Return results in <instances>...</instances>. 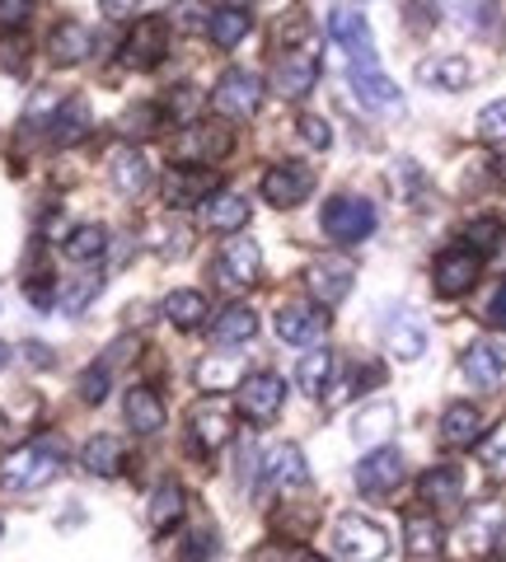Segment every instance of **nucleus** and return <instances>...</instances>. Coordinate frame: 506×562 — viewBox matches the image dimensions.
<instances>
[{"label":"nucleus","mask_w":506,"mask_h":562,"mask_svg":"<svg viewBox=\"0 0 506 562\" xmlns=\"http://www.w3.org/2000/svg\"><path fill=\"white\" fill-rule=\"evenodd\" d=\"M328 33H334V43L342 47L347 57V70H352V90L366 109L375 113H404V94H398V85L385 76V66H380V52H375V33L366 24V14L352 10V5H338L328 14Z\"/></svg>","instance_id":"nucleus-1"},{"label":"nucleus","mask_w":506,"mask_h":562,"mask_svg":"<svg viewBox=\"0 0 506 562\" xmlns=\"http://www.w3.org/2000/svg\"><path fill=\"white\" fill-rule=\"evenodd\" d=\"M66 441L61 436H38L0 454V492H38L61 473Z\"/></svg>","instance_id":"nucleus-2"},{"label":"nucleus","mask_w":506,"mask_h":562,"mask_svg":"<svg viewBox=\"0 0 506 562\" xmlns=\"http://www.w3.org/2000/svg\"><path fill=\"white\" fill-rule=\"evenodd\" d=\"M319 225H324V235L334 239V244H361V239H371L375 235V206L357 198V192H338V198H328L324 211H319Z\"/></svg>","instance_id":"nucleus-3"},{"label":"nucleus","mask_w":506,"mask_h":562,"mask_svg":"<svg viewBox=\"0 0 506 562\" xmlns=\"http://www.w3.org/2000/svg\"><path fill=\"white\" fill-rule=\"evenodd\" d=\"M502 535H506V502H497V497L474 502V512L464 516L460 535H456V553H464V558H493Z\"/></svg>","instance_id":"nucleus-4"},{"label":"nucleus","mask_w":506,"mask_h":562,"mask_svg":"<svg viewBox=\"0 0 506 562\" xmlns=\"http://www.w3.org/2000/svg\"><path fill=\"white\" fill-rule=\"evenodd\" d=\"M334 549L342 562H380L390 553V535L371 516H342L334 525Z\"/></svg>","instance_id":"nucleus-5"},{"label":"nucleus","mask_w":506,"mask_h":562,"mask_svg":"<svg viewBox=\"0 0 506 562\" xmlns=\"http://www.w3.org/2000/svg\"><path fill=\"white\" fill-rule=\"evenodd\" d=\"M479 272H483V254H474L469 244H456V249H446L436 258L431 286H436V295H446V301H460V295L479 286Z\"/></svg>","instance_id":"nucleus-6"},{"label":"nucleus","mask_w":506,"mask_h":562,"mask_svg":"<svg viewBox=\"0 0 506 562\" xmlns=\"http://www.w3.org/2000/svg\"><path fill=\"white\" fill-rule=\"evenodd\" d=\"M258 103H263V76H254V70H225L221 85L212 90V109L230 122H244L258 113Z\"/></svg>","instance_id":"nucleus-7"},{"label":"nucleus","mask_w":506,"mask_h":562,"mask_svg":"<svg viewBox=\"0 0 506 562\" xmlns=\"http://www.w3.org/2000/svg\"><path fill=\"white\" fill-rule=\"evenodd\" d=\"M286 408V380L277 371H258L239 384V417H249L254 427H268L277 413Z\"/></svg>","instance_id":"nucleus-8"},{"label":"nucleus","mask_w":506,"mask_h":562,"mask_svg":"<svg viewBox=\"0 0 506 562\" xmlns=\"http://www.w3.org/2000/svg\"><path fill=\"white\" fill-rule=\"evenodd\" d=\"M235 146L230 127H221V122H188V132L173 140V155H179V165H216L225 160Z\"/></svg>","instance_id":"nucleus-9"},{"label":"nucleus","mask_w":506,"mask_h":562,"mask_svg":"<svg viewBox=\"0 0 506 562\" xmlns=\"http://www.w3.org/2000/svg\"><path fill=\"white\" fill-rule=\"evenodd\" d=\"M324 333H328V305L295 301L277 310V338L286 347H314V342H324Z\"/></svg>","instance_id":"nucleus-10"},{"label":"nucleus","mask_w":506,"mask_h":562,"mask_svg":"<svg viewBox=\"0 0 506 562\" xmlns=\"http://www.w3.org/2000/svg\"><path fill=\"white\" fill-rule=\"evenodd\" d=\"M352 281H357V262H352V258H342V254L314 258L310 268H305V286L314 291V301H324V305H338V301H347V291H352Z\"/></svg>","instance_id":"nucleus-11"},{"label":"nucleus","mask_w":506,"mask_h":562,"mask_svg":"<svg viewBox=\"0 0 506 562\" xmlns=\"http://www.w3.org/2000/svg\"><path fill=\"white\" fill-rule=\"evenodd\" d=\"M398 479H404V454H398L390 441L375 446L357 464V492L361 497H390V492L398 487Z\"/></svg>","instance_id":"nucleus-12"},{"label":"nucleus","mask_w":506,"mask_h":562,"mask_svg":"<svg viewBox=\"0 0 506 562\" xmlns=\"http://www.w3.org/2000/svg\"><path fill=\"white\" fill-rule=\"evenodd\" d=\"M169 52V24L165 20H136V29L122 38V66L127 70H150L160 66Z\"/></svg>","instance_id":"nucleus-13"},{"label":"nucleus","mask_w":506,"mask_h":562,"mask_svg":"<svg viewBox=\"0 0 506 562\" xmlns=\"http://www.w3.org/2000/svg\"><path fill=\"white\" fill-rule=\"evenodd\" d=\"M380 333H385V342L398 361H417L427 351V324L417 319L408 305H394V310L380 314Z\"/></svg>","instance_id":"nucleus-14"},{"label":"nucleus","mask_w":506,"mask_h":562,"mask_svg":"<svg viewBox=\"0 0 506 562\" xmlns=\"http://www.w3.org/2000/svg\"><path fill=\"white\" fill-rule=\"evenodd\" d=\"M188 431H193V441L202 450H221L235 441V413L221 398H202L188 408Z\"/></svg>","instance_id":"nucleus-15"},{"label":"nucleus","mask_w":506,"mask_h":562,"mask_svg":"<svg viewBox=\"0 0 506 562\" xmlns=\"http://www.w3.org/2000/svg\"><path fill=\"white\" fill-rule=\"evenodd\" d=\"M258 272H263V254H258L254 239L239 235V239H230L216 254V281H221V286L244 291V286H254V281H258Z\"/></svg>","instance_id":"nucleus-16"},{"label":"nucleus","mask_w":506,"mask_h":562,"mask_svg":"<svg viewBox=\"0 0 506 562\" xmlns=\"http://www.w3.org/2000/svg\"><path fill=\"white\" fill-rule=\"evenodd\" d=\"M216 188L221 183H216L212 165H179V169L165 173V202L169 206H202Z\"/></svg>","instance_id":"nucleus-17"},{"label":"nucleus","mask_w":506,"mask_h":562,"mask_svg":"<svg viewBox=\"0 0 506 562\" xmlns=\"http://www.w3.org/2000/svg\"><path fill=\"white\" fill-rule=\"evenodd\" d=\"M314 192V173L305 165H277L263 173V198L282 211H295Z\"/></svg>","instance_id":"nucleus-18"},{"label":"nucleus","mask_w":506,"mask_h":562,"mask_svg":"<svg viewBox=\"0 0 506 562\" xmlns=\"http://www.w3.org/2000/svg\"><path fill=\"white\" fill-rule=\"evenodd\" d=\"M460 375L474 384V390H497L506 380V342H474L460 357Z\"/></svg>","instance_id":"nucleus-19"},{"label":"nucleus","mask_w":506,"mask_h":562,"mask_svg":"<svg viewBox=\"0 0 506 562\" xmlns=\"http://www.w3.org/2000/svg\"><path fill=\"white\" fill-rule=\"evenodd\" d=\"M263 483L277 487V492H286V497H291V492H301V487H310V464H305L301 446H277V450H268Z\"/></svg>","instance_id":"nucleus-20"},{"label":"nucleus","mask_w":506,"mask_h":562,"mask_svg":"<svg viewBox=\"0 0 506 562\" xmlns=\"http://www.w3.org/2000/svg\"><path fill=\"white\" fill-rule=\"evenodd\" d=\"M272 85L282 99H305L314 85H319V57H314V52H286V57L277 61Z\"/></svg>","instance_id":"nucleus-21"},{"label":"nucleus","mask_w":506,"mask_h":562,"mask_svg":"<svg viewBox=\"0 0 506 562\" xmlns=\"http://www.w3.org/2000/svg\"><path fill=\"white\" fill-rule=\"evenodd\" d=\"M404 549L417 562H427V558H436L446 549V530H441V520H436L431 506L427 512H408L404 516Z\"/></svg>","instance_id":"nucleus-22"},{"label":"nucleus","mask_w":506,"mask_h":562,"mask_svg":"<svg viewBox=\"0 0 506 562\" xmlns=\"http://www.w3.org/2000/svg\"><path fill=\"white\" fill-rule=\"evenodd\" d=\"M417 497H423L436 516L450 512V506H460V502H464V479H460V469H450V464L427 469L423 479H417Z\"/></svg>","instance_id":"nucleus-23"},{"label":"nucleus","mask_w":506,"mask_h":562,"mask_svg":"<svg viewBox=\"0 0 506 562\" xmlns=\"http://www.w3.org/2000/svg\"><path fill=\"white\" fill-rule=\"evenodd\" d=\"M122 413H127V427L136 436H155L165 427V398L150 390V384H136V390H127V398H122Z\"/></svg>","instance_id":"nucleus-24"},{"label":"nucleus","mask_w":506,"mask_h":562,"mask_svg":"<svg viewBox=\"0 0 506 562\" xmlns=\"http://www.w3.org/2000/svg\"><path fill=\"white\" fill-rule=\"evenodd\" d=\"M202 221L212 225L216 235H235L239 225H249V198H239V192L221 188V192H212V198L202 202Z\"/></svg>","instance_id":"nucleus-25"},{"label":"nucleus","mask_w":506,"mask_h":562,"mask_svg":"<svg viewBox=\"0 0 506 562\" xmlns=\"http://www.w3.org/2000/svg\"><path fill=\"white\" fill-rule=\"evenodd\" d=\"M417 80L427 85V90H446V94H460L474 85V66H469L464 57H431L417 66Z\"/></svg>","instance_id":"nucleus-26"},{"label":"nucleus","mask_w":506,"mask_h":562,"mask_svg":"<svg viewBox=\"0 0 506 562\" xmlns=\"http://www.w3.org/2000/svg\"><path fill=\"white\" fill-rule=\"evenodd\" d=\"M109 179H113V188L122 192V198H142V192L150 188V165H146V155H142V150H132V146L113 150Z\"/></svg>","instance_id":"nucleus-27"},{"label":"nucleus","mask_w":506,"mask_h":562,"mask_svg":"<svg viewBox=\"0 0 506 562\" xmlns=\"http://www.w3.org/2000/svg\"><path fill=\"white\" fill-rule=\"evenodd\" d=\"M249 29H254V20H249V10H239V5H216L212 14H206V38H212L221 52H235L244 38H249Z\"/></svg>","instance_id":"nucleus-28"},{"label":"nucleus","mask_w":506,"mask_h":562,"mask_svg":"<svg viewBox=\"0 0 506 562\" xmlns=\"http://www.w3.org/2000/svg\"><path fill=\"white\" fill-rule=\"evenodd\" d=\"M94 52V38H90V29L76 24V20H66L52 29V38H47V57L57 61V66H80L85 57Z\"/></svg>","instance_id":"nucleus-29"},{"label":"nucleus","mask_w":506,"mask_h":562,"mask_svg":"<svg viewBox=\"0 0 506 562\" xmlns=\"http://www.w3.org/2000/svg\"><path fill=\"white\" fill-rule=\"evenodd\" d=\"M258 338V314L249 305H225L212 324V342L216 347H244Z\"/></svg>","instance_id":"nucleus-30"},{"label":"nucleus","mask_w":506,"mask_h":562,"mask_svg":"<svg viewBox=\"0 0 506 562\" xmlns=\"http://www.w3.org/2000/svg\"><path fill=\"white\" fill-rule=\"evenodd\" d=\"M183 512H188V492L173 483V479H165L160 487L150 492V512H146V516H150V530H155V535H169L173 525L183 520Z\"/></svg>","instance_id":"nucleus-31"},{"label":"nucleus","mask_w":506,"mask_h":562,"mask_svg":"<svg viewBox=\"0 0 506 562\" xmlns=\"http://www.w3.org/2000/svg\"><path fill=\"white\" fill-rule=\"evenodd\" d=\"M295 384H301L305 398H324L334 390V357H328L324 347H310L301 357V366H295Z\"/></svg>","instance_id":"nucleus-32"},{"label":"nucleus","mask_w":506,"mask_h":562,"mask_svg":"<svg viewBox=\"0 0 506 562\" xmlns=\"http://www.w3.org/2000/svg\"><path fill=\"white\" fill-rule=\"evenodd\" d=\"M483 436V413L474 403H450L441 413V441L446 446H474Z\"/></svg>","instance_id":"nucleus-33"},{"label":"nucleus","mask_w":506,"mask_h":562,"mask_svg":"<svg viewBox=\"0 0 506 562\" xmlns=\"http://www.w3.org/2000/svg\"><path fill=\"white\" fill-rule=\"evenodd\" d=\"M80 464L90 473H99V479H117L122 464H127V450H122L117 436H90L80 450Z\"/></svg>","instance_id":"nucleus-34"},{"label":"nucleus","mask_w":506,"mask_h":562,"mask_svg":"<svg viewBox=\"0 0 506 562\" xmlns=\"http://www.w3.org/2000/svg\"><path fill=\"white\" fill-rule=\"evenodd\" d=\"M85 132H90V103L85 99L57 103V113H52V140H57V146H76Z\"/></svg>","instance_id":"nucleus-35"},{"label":"nucleus","mask_w":506,"mask_h":562,"mask_svg":"<svg viewBox=\"0 0 506 562\" xmlns=\"http://www.w3.org/2000/svg\"><path fill=\"white\" fill-rule=\"evenodd\" d=\"M165 319L173 328H183V333H193L206 324V295L202 291H173L169 301H165Z\"/></svg>","instance_id":"nucleus-36"},{"label":"nucleus","mask_w":506,"mask_h":562,"mask_svg":"<svg viewBox=\"0 0 506 562\" xmlns=\"http://www.w3.org/2000/svg\"><path fill=\"white\" fill-rule=\"evenodd\" d=\"M394 431V408H385V403H375V408H361L357 422H352V436L361 446H385Z\"/></svg>","instance_id":"nucleus-37"},{"label":"nucleus","mask_w":506,"mask_h":562,"mask_svg":"<svg viewBox=\"0 0 506 562\" xmlns=\"http://www.w3.org/2000/svg\"><path fill=\"white\" fill-rule=\"evenodd\" d=\"M103 249H109V231H103V225H80V231L66 235V254H71V262H94Z\"/></svg>","instance_id":"nucleus-38"},{"label":"nucleus","mask_w":506,"mask_h":562,"mask_svg":"<svg viewBox=\"0 0 506 562\" xmlns=\"http://www.w3.org/2000/svg\"><path fill=\"white\" fill-rule=\"evenodd\" d=\"M235 380H239V361L235 357H206L198 366V384H202V390H230Z\"/></svg>","instance_id":"nucleus-39"},{"label":"nucleus","mask_w":506,"mask_h":562,"mask_svg":"<svg viewBox=\"0 0 506 562\" xmlns=\"http://www.w3.org/2000/svg\"><path fill=\"white\" fill-rule=\"evenodd\" d=\"M502 221H493V216H479V221H469V231H464V244L474 254H493V249H502Z\"/></svg>","instance_id":"nucleus-40"},{"label":"nucleus","mask_w":506,"mask_h":562,"mask_svg":"<svg viewBox=\"0 0 506 562\" xmlns=\"http://www.w3.org/2000/svg\"><path fill=\"white\" fill-rule=\"evenodd\" d=\"M24 66H29V38L0 33V70H5V76H24Z\"/></svg>","instance_id":"nucleus-41"},{"label":"nucleus","mask_w":506,"mask_h":562,"mask_svg":"<svg viewBox=\"0 0 506 562\" xmlns=\"http://www.w3.org/2000/svg\"><path fill=\"white\" fill-rule=\"evenodd\" d=\"M479 460L487 473H497V479H506V422L493 431V436H483L479 441Z\"/></svg>","instance_id":"nucleus-42"},{"label":"nucleus","mask_w":506,"mask_h":562,"mask_svg":"<svg viewBox=\"0 0 506 562\" xmlns=\"http://www.w3.org/2000/svg\"><path fill=\"white\" fill-rule=\"evenodd\" d=\"M295 132H301V140H305L310 150H328V146H334V127H328L324 117H314V113H301Z\"/></svg>","instance_id":"nucleus-43"},{"label":"nucleus","mask_w":506,"mask_h":562,"mask_svg":"<svg viewBox=\"0 0 506 562\" xmlns=\"http://www.w3.org/2000/svg\"><path fill=\"white\" fill-rule=\"evenodd\" d=\"M109 384H113L109 361H94L90 371H85V380H80V398L85 403H103V398H109Z\"/></svg>","instance_id":"nucleus-44"},{"label":"nucleus","mask_w":506,"mask_h":562,"mask_svg":"<svg viewBox=\"0 0 506 562\" xmlns=\"http://www.w3.org/2000/svg\"><path fill=\"white\" fill-rule=\"evenodd\" d=\"M479 136L493 140V146H497V140H506V99H493V103H487V109L479 113Z\"/></svg>","instance_id":"nucleus-45"},{"label":"nucleus","mask_w":506,"mask_h":562,"mask_svg":"<svg viewBox=\"0 0 506 562\" xmlns=\"http://www.w3.org/2000/svg\"><path fill=\"white\" fill-rule=\"evenodd\" d=\"M99 286H103V277H85V281H71V286H66V314H80V310H90V301L99 295Z\"/></svg>","instance_id":"nucleus-46"},{"label":"nucleus","mask_w":506,"mask_h":562,"mask_svg":"<svg viewBox=\"0 0 506 562\" xmlns=\"http://www.w3.org/2000/svg\"><path fill=\"white\" fill-rule=\"evenodd\" d=\"M155 127H160V113H155L150 103H136V109H127V117H122V132L127 136H150Z\"/></svg>","instance_id":"nucleus-47"},{"label":"nucleus","mask_w":506,"mask_h":562,"mask_svg":"<svg viewBox=\"0 0 506 562\" xmlns=\"http://www.w3.org/2000/svg\"><path fill=\"white\" fill-rule=\"evenodd\" d=\"M212 553H216V535L212 530H193V535H188V543H183L179 562H206Z\"/></svg>","instance_id":"nucleus-48"},{"label":"nucleus","mask_w":506,"mask_h":562,"mask_svg":"<svg viewBox=\"0 0 506 562\" xmlns=\"http://www.w3.org/2000/svg\"><path fill=\"white\" fill-rule=\"evenodd\" d=\"M198 103H202V94H198V90H188V85H179V90L169 94V117L193 122V117H198Z\"/></svg>","instance_id":"nucleus-49"},{"label":"nucleus","mask_w":506,"mask_h":562,"mask_svg":"<svg viewBox=\"0 0 506 562\" xmlns=\"http://www.w3.org/2000/svg\"><path fill=\"white\" fill-rule=\"evenodd\" d=\"M33 14V0H0V29H20L29 24Z\"/></svg>","instance_id":"nucleus-50"},{"label":"nucleus","mask_w":506,"mask_h":562,"mask_svg":"<svg viewBox=\"0 0 506 562\" xmlns=\"http://www.w3.org/2000/svg\"><path fill=\"white\" fill-rule=\"evenodd\" d=\"M483 319L493 324V328H506V281H497L493 295H487V305H483Z\"/></svg>","instance_id":"nucleus-51"},{"label":"nucleus","mask_w":506,"mask_h":562,"mask_svg":"<svg viewBox=\"0 0 506 562\" xmlns=\"http://www.w3.org/2000/svg\"><path fill=\"white\" fill-rule=\"evenodd\" d=\"M103 20H132L136 14V0H99Z\"/></svg>","instance_id":"nucleus-52"},{"label":"nucleus","mask_w":506,"mask_h":562,"mask_svg":"<svg viewBox=\"0 0 506 562\" xmlns=\"http://www.w3.org/2000/svg\"><path fill=\"white\" fill-rule=\"evenodd\" d=\"M464 20H469V24H487V20H493V0H469V5H464Z\"/></svg>","instance_id":"nucleus-53"},{"label":"nucleus","mask_w":506,"mask_h":562,"mask_svg":"<svg viewBox=\"0 0 506 562\" xmlns=\"http://www.w3.org/2000/svg\"><path fill=\"white\" fill-rule=\"evenodd\" d=\"M380 380H385V371H380V366H366V371H357V390H375Z\"/></svg>","instance_id":"nucleus-54"},{"label":"nucleus","mask_w":506,"mask_h":562,"mask_svg":"<svg viewBox=\"0 0 506 562\" xmlns=\"http://www.w3.org/2000/svg\"><path fill=\"white\" fill-rule=\"evenodd\" d=\"M295 562H324L319 553H301V558H295Z\"/></svg>","instance_id":"nucleus-55"},{"label":"nucleus","mask_w":506,"mask_h":562,"mask_svg":"<svg viewBox=\"0 0 506 562\" xmlns=\"http://www.w3.org/2000/svg\"><path fill=\"white\" fill-rule=\"evenodd\" d=\"M5 361H10V347H5V342H0V366H5Z\"/></svg>","instance_id":"nucleus-56"}]
</instances>
